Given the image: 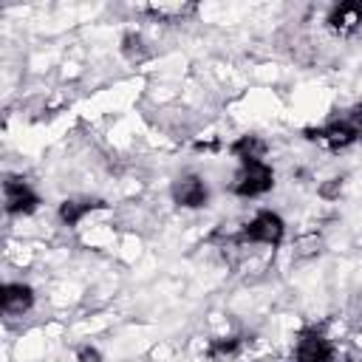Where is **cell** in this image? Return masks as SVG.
Segmentation results:
<instances>
[{
	"instance_id": "7a4b0ae2",
	"label": "cell",
	"mask_w": 362,
	"mask_h": 362,
	"mask_svg": "<svg viewBox=\"0 0 362 362\" xmlns=\"http://www.w3.org/2000/svg\"><path fill=\"white\" fill-rule=\"evenodd\" d=\"M272 187H274L272 164H266L263 158L240 161V167L235 173V181H232V192L238 198H257V195H266Z\"/></svg>"
},
{
	"instance_id": "5b68a950",
	"label": "cell",
	"mask_w": 362,
	"mask_h": 362,
	"mask_svg": "<svg viewBox=\"0 0 362 362\" xmlns=\"http://www.w3.org/2000/svg\"><path fill=\"white\" fill-rule=\"evenodd\" d=\"M334 359V345L314 328L303 331L294 345V362H331Z\"/></svg>"
},
{
	"instance_id": "277c9868",
	"label": "cell",
	"mask_w": 362,
	"mask_h": 362,
	"mask_svg": "<svg viewBox=\"0 0 362 362\" xmlns=\"http://www.w3.org/2000/svg\"><path fill=\"white\" fill-rule=\"evenodd\" d=\"M170 195H173V201H175L178 206H184V209H198V206H204V204L209 201V187H206V181H204L201 175L187 173V175H181V178L173 181Z\"/></svg>"
},
{
	"instance_id": "30bf717a",
	"label": "cell",
	"mask_w": 362,
	"mask_h": 362,
	"mask_svg": "<svg viewBox=\"0 0 362 362\" xmlns=\"http://www.w3.org/2000/svg\"><path fill=\"white\" fill-rule=\"evenodd\" d=\"M238 348H240V339L238 337H221V339H212L209 356L212 359H226V356H235Z\"/></svg>"
},
{
	"instance_id": "6da1fadb",
	"label": "cell",
	"mask_w": 362,
	"mask_h": 362,
	"mask_svg": "<svg viewBox=\"0 0 362 362\" xmlns=\"http://www.w3.org/2000/svg\"><path fill=\"white\" fill-rule=\"evenodd\" d=\"M286 235V223L277 212L272 209H260L255 212L238 232V243H249V246H280Z\"/></svg>"
},
{
	"instance_id": "8fae6325",
	"label": "cell",
	"mask_w": 362,
	"mask_h": 362,
	"mask_svg": "<svg viewBox=\"0 0 362 362\" xmlns=\"http://www.w3.org/2000/svg\"><path fill=\"white\" fill-rule=\"evenodd\" d=\"M79 362H99V351L96 348H82L79 351Z\"/></svg>"
},
{
	"instance_id": "8992f818",
	"label": "cell",
	"mask_w": 362,
	"mask_h": 362,
	"mask_svg": "<svg viewBox=\"0 0 362 362\" xmlns=\"http://www.w3.org/2000/svg\"><path fill=\"white\" fill-rule=\"evenodd\" d=\"M328 28L339 37H351L362 28V3H339L328 11Z\"/></svg>"
},
{
	"instance_id": "ba28073f",
	"label": "cell",
	"mask_w": 362,
	"mask_h": 362,
	"mask_svg": "<svg viewBox=\"0 0 362 362\" xmlns=\"http://www.w3.org/2000/svg\"><path fill=\"white\" fill-rule=\"evenodd\" d=\"M99 206H102V201H62L59 204V221L65 226H79L82 218L90 215Z\"/></svg>"
},
{
	"instance_id": "52a82bcc",
	"label": "cell",
	"mask_w": 362,
	"mask_h": 362,
	"mask_svg": "<svg viewBox=\"0 0 362 362\" xmlns=\"http://www.w3.org/2000/svg\"><path fill=\"white\" fill-rule=\"evenodd\" d=\"M0 305L8 317H20L34 305V288L25 283H6L0 291Z\"/></svg>"
},
{
	"instance_id": "9c48e42d",
	"label": "cell",
	"mask_w": 362,
	"mask_h": 362,
	"mask_svg": "<svg viewBox=\"0 0 362 362\" xmlns=\"http://www.w3.org/2000/svg\"><path fill=\"white\" fill-rule=\"evenodd\" d=\"M263 153H266V144L257 136H240L232 144V156H238V161H255V158H263Z\"/></svg>"
},
{
	"instance_id": "3957f363",
	"label": "cell",
	"mask_w": 362,
	"mask_h": 362,
	"mask_svg": "<svg viewBox=\"0 0 362 362\" xmlns=\"http://www.w3.org/2000/svg\"><path fill=\"white\" fill-rule=\"evenodd\" d=\"M3 206L8 215H31L40 206V195L34 187L23 178H6L3 181Z\"/></svg>"
}]
</instances>
